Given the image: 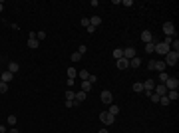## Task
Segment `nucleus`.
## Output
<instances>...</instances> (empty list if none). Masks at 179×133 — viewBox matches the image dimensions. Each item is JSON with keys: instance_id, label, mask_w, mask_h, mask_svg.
Returning a JSON list of instances; mask_svg holds the SVG:
<instances>
[{"instance_id": "22", "label": "nucleus", "mask_w": 179, "mask_h": 133, "mask_svg": "<svg viewBox=\"0 0 179 133\" xmlns=\"http://www.w3.org/2000/svg\"><path fill=\"white\" fill-rule=\"evenodd\" d=\"M80 87H82V91H86V93H88L90 89H92V83H90L88 80H84V82L80 83Z\"/></svg>"}, {"instance_id": "14", "label": "nucleus", "mask_w": 179, "mask_h": 133, "mask_svg": "<svg viewBox=\"0 0 179 133\" xmlns=\"http://www.w3.org/2000/svg\"><path fill=\"white\" fill-rule=\"evenodd\" d=\"M111 58H113L115 62H118V60H122V58H124V50H122V48H115V50L111 52Z\"/></svg>"}, {"instance_id": "44", "label": "nucleus", "mask_w": 179, "mask_h": 133, "mask_svg": "<svg viewBox=\"0 0 179 133\" xmlns=\"http://www.w3.org/2000/svg\"><path fill=\"white\" fill-rule=\"evenodd\" d=\"M2 10H4V6H2V2H0V12H2Z\"/></svg>"}, {"instance_id": "5", "label": "nucleus", "mask_w": 179, "mask_h": 133, "mask_svg": "<svg viewBox=\"0 0 179 133\" xmlns=\"http://www.w3.org/2000/svg\"><path fill=\"white\" fill-rule=\"evenodd\" d=\"M38 46H40V42L36 40V34L30 32V36H28V48H30V50H36Z\"/></svg>"}, {"instance_id": "41", "label": "nucleus", "mask_w": 179, "mask_h": 133, "mask_svg": "<svg viewBox=\"0 0 179 133\" xmlns=\"http://www.w3.org/2000/svg\"><path fill=\"white\" fill-rule=\"evenodd\" d=\"M0 133H8L6 131V125H2V123H0Z\"/></svg>"}, {"instance_id": "32", "label": "nucleus", "mask_w": 179, "mask_h": 133, "mask_svg": "<svg viewBox=\"0 0 179 133\" xmlns=\"http://www.w3.org/2000/svg\"><path fill=\"white\" fill-rule=\"evenodd\" d=\"M80 24H82L84 28H88V26H90V18H82V20H80Z\"/></svg>"}, {"instance_id": "20", "label": "nucleus", "mask_w": 179, "mask_h": 133, "mask_svg": "<svg viewBox=\"0 0 179 133\" xmlns=\"http://www.w3.org/2000/svg\"><path fill=\"white\" fill-rule=\"evenodd\" d=\"M165 62H163V60H155V70H157V72H165Z\"/></svg>"}, {"instance_id": "11", "label": "nucleus", "mask_w": 179, "mask_h": 133, "mask_svg": "<svg viewBox=\"0 0 179 133\" xmlns=\"http://www.w3.org/2000/svg\"><path fill=\"white\" fill-rule=\"evenodd\" d=\"M12 76H14V74H10L8 70H4V72L0 74V80H2L4 83H10V80H12Z\"/></svg>"}, {"instance_id": "35", "label": "nucleus", "mask_w": 179, "mask_h": 133, "mask_svg": "<svg viewBox=\"0 0 179 133\" xmlns=\"http://www.w3.org/2000/svg\"><path fill=\"white\" fill-rule=\"evenodd\" d=\"M74 105H78L76 100H66V107H74Z\"/></svg>"}, {"instance_id": "36", "label": "nucleus", "mask_w": 179, "mask_h": 133, "mask_svg": "<svg viewBox=\"0 0 179 133\" xmlns=\"http://www.w3.org/2000/svg\"><path fill=\"white\" fill-rule=\"evenodd\" d=\"M86 50H88V46H86V44H82V46H80V50H78V54H82V56H84Z\"/></svg>"}, {"instance_id": "1", "label": "nucleus", "mask_w": 179, "mask_h": 133, "mask_svg": "<svg viewBox=\"0 0 179 133\" xmlns=\"http://www.w3.org/2000/svg\"><path fill=\"white\" fill-rule=\"evenodd\" d=\"M163 62H165V66H175L179 62V52H167Z\"/></svg>"}, {"instance_id": "45", "label": "nucleus", "mask_w": 179, "mask_h": 133, "mask_svg": "<svg viewBox=\"0 0 179 133\" xmlns=\"http://www.w3.org/2000/svg\"><path fill=\"white\" fill-rule=\"evenodd\" d=\"M0 82H2V80H0Z\"/></svg>"}, {"instance_id": "10", "label": "nucleus", "mask_w": 179, "mask_h": 133, "mask_svg": "<svg viewBox=\"0 0 179 133\" xmlns=\"http://www.w3.org/2000/svg\"><path fill=\"white\" fill-rule=\"evenodd\" d=\"M141 40L145 42V44H149V42H153V34L149 32V30H143V32H141Z\"/></svg>"}, {"instance_id": "7", "label": "nucleus", "mask_w": 179, "mask_h": 133, "mask_svg": "<svg viewBox=\"0 0 179 133\" xmlns=\"http://www.w3.org/2000/svg\"><path fill=\"white\" fill-rule=\"evenodd\" d=\"M163 85L167 87V91H169V89H177V85H179V80H177V78H169V80H167V82L163 83Z\"/></svg>"}, {"instance_id": "39", "label": "nucleus", "mask_w": 179, "mask_h": 133, "mask_svg": "<svg viewBox=\"0 0 179 133\" xmlns=\"http://www.w3.org/2000/svg\"><path fill=\"white\" fill-rule=\"evenodd\" d=\"M124 6H133V0H122Z\"/></svg>"}, {"instance_id": "26", "label": "nucleus", "mask_w": 179, "mask_h": 133, "mask_svg": "<svg viewBox=\"0 0 179 133\" xmlns=\"http://www.w3.org/2000/svg\"><path fill=\"white\" fill-rule=\"evenodd\" d=\"M167 80H169V74H167V72H159V82L165 83Z\"/></svg>"}, {"instance_id": "19", "label": "nucleus", "mask_w": 179, "mask_h": 133, "mask_svg": "<svg viewBox=\"0 0 179 133\" xmlns=\"http://www.w3.org/2000/svg\"><path fill=\"white\" fill-rule=\"evenodd\" d=\"M100 24H102V18H100V16H92V18H90V26H94V28H98Z\"/></svg>"}, {"instance_id": "31", "label": "nucleus", "mask_w": 179, "mask_h": 133, "mask_svg": "<svg viewBox=\"0 0 179 133\" xmlns=\"http://www.w3.org/2000/svg\"><path fill=\"white\" fill-rule=\"evenodd\" d=\"M6 91H8V83L0 82V93H6Z\"/></svg>"}, {"instance_id": "23", "label": "nucleus", "mask_w": 179, "mask_h": 133, "mask_svg": "<svg viewBox=\"0 0 179 133\" xmlns=\"http://www.w3.org/2000/svg\"><path fill=\"white\" fill-rule=\"evenodd\" d=\"M6 123H8L10 127H14V125H16V115H8L6 117Z\"/></svg>"}, {"instance_id": "3", "label": "nucleus", "mask_w": 179, "mask_h": 133, "mask_svg": "<svg viewBox=\"0 0 179 133\" xmlns=\"http://www.w3.org/2000/svg\"><path fill=\"white\" fill-rule=\"evenodd\" d=\"M100 121H102V123H104V125H111V123H113V121H115V117L113 115H109V113H107V111H102V113H100Z\"/></svg>"}, {"instance_id": "21", "label": "nucleus", "mask_w": 179, "mask_h": 133, "mask_svg": "<svg viewBox=\"0 0 179 133\" xmlns=\"http://www.w3.org/2000/svg\"><path fill=\"white\" fill-rule=\"evenodd\" d=\"M139 66H141V60H139L137 56H135L133 60H129V68H133V70H135V68H139Z\"/></svg>"}, {"instance_id": "8", "label": "nucleus", "mask_w": 179, "mask_h": 133, "mask_svg": "<svg viewBox=\"0 0 179 133\" xmlns=\"http://www.w3.org/2000/svg\"><path fill=\"white\" fill-rule=\"evenodd\" d=\"M135 56H137V52H135V48H131V46L124 50V58H125V60H133Z\"/></svg>"}, {"instance_id": "37", "label": "nucleus", "mask_w": 179, "mask_h": 133, "mask_svg": "<svg viewBox=\"0 0 179 133\" xmlns=\"http://www.w3.org/2000/svg\"><path fill=\"white\" fill-rule=\"evenodd\" d=\"M147 70H155V60H149L147 62Z\"/></svg>"}, {"instance_id": "25", "label": "nucleus", "mask_w": 179, "mask_h": 133, "mask_svg": "<svg viewBox=\"0 0 179 133\" xmlns=\"http://www.w3.org/2000/svg\"><path fill=\"white\" fill-rule=\"evenodd\" d=\"M76 76H78V70H76V68H68V78L76 80Z\"/></svg>"}, {"instance_id": "4", "label": "nucleus", "mask_w": 179, "mask_h": 133, "mask_svg": "<svg viewBox=\"0 0 179 133\" xmlns=\"http://www.w3.org/2000/svg\"><path fill=\"white\" fill-rule=\"evenodd\" d=\"M155 52L161 54V56H165L167 52H171V48H169L167 44H163V42H157V44H155Z\"/></svg>"}, {"instance_id": "34", "label": "nucleus", "mask_w": 179, "mask_h": 133, "mask_svg": "<svg viewBox=\"0 0 179 133\" xmlns=\"http://www.w3.org/2000/svg\"><path fill=\"white\" fill-rule=\"evenodd\" d=\"M74 98H76V93H74L72 89H68V91H66V100H74Z\"/></svg>"}, {"instance_id": "15", "label": "nucleus", "mask_w": 179, "mask_h": 133, "mask_svg": "<svg viewBox=\"0 0 179 133\" xmlns=\"http://www.w3.org/2000/svg\"><path fill=\"white\" fill-rule=\"evenodd\" d=\"M86 98H88V93L80 89V91L76 93V98H74V100H76V103H82V101H86Z\"/></svg>"}, {"instance_id": "30", "label": "nucleus", "mask_w": 179, "mask_h": 133, "mask_svg": "<svg viewBox=\"0 0 179 133\" xmlns=\"http://www.w3.org/2000/svg\"><path fill=\"white\" fill-rule=\"evenodd\" d=\"M159 103H161V105H169L171 101L167 100V95H161V98H159Z\"/></svg>"}, {"instance_id": "18", "label": "nucleus", "mask_w": 179, "mask_h": 133, "mask_svg": "<svg viewBox=\"0 0 179 133\" xmlns=\"http://www.w3.org/2000/svg\"><path fill=\"white\" fill-rule=\"evenodd\" d=\"M18 70H20V64H18V62H10V64H8V72H10V74H16Z\"/></svg>"}, {"instance_id": "33", "label": "nucleus", "mask_w": 179, "mask_h": 133, "mask_svg": "<svg viewBox=\"0 0 179 133\" xmlns=\"http://www.w3.org/2000/svg\"><path fill=\"white\" fill-rule=\"evenodd\" d=\"M46 38V32H36V40L40 42V40H44Z\"/></svg>"}, {"instance_id": "6", "label": "nucleus", "mask_w": 179, "mask_h": 133, "mask_svg": "<svg viewBox=\"0 0 179 133\" xmlns=\"http://www.w3.org/2000/svg\"><path fill=\"white\" fill-rule=\"evenodd\" d=\"M100 100L109 105V103L113 101V95H111V91H109V89H104V91H102V95H100Z\"/></svg>"}, {"instance_id": "17", "label": "nucleus", "mask_w": 179, "mask_h": 133, "mask_svg": "<svg viewBox=\"0 0 179 133\" xmlns=\"http://www.w3.org/2000/svg\"><path fill=\"white\" fill-rule=\"evenodd\" d=\"M107 113L115 117L118 113H120V105H115V103H109V109H107Z\"/></svg>"}, {"instance_id": "28", "label": "nucleus", "mask_w": 179, "mask_h": 133, "mask_svg": "<svg viewBox=\"0 0 179 133\" xmlns=\"http://www.w3.org/2000/svg\"><path fill=\"white\" fill-rule=\"evenodd\" d=\"M90 78V72H86V70H80V80L84 82V80H88Z\"/></svg>"}, {"instance_id": "27", "label": "nucleus", "mask_w": 179, "mask_h": 133, "mask_svg": "<svg viewBox=\"0 0 179 133\" xmlns=\"http://www.w3.org/2000/svg\"><path fill=\"white\" fill-rule=\"evenodd\" d=\"M133 91L141 93V91H143V83H141V82H135V83H133Z\"/></svg>"}, {"instance_id": "16", "label": "nucleus", "mask_w": 179, "mask_h": 133, "mask_svg": "<svg viewBox=\"0 0 179 133\" xmlns=\"http://www.w3.org/2000/svg\"><path fill=\"white\" fill-rule=\"evenodd\" d=\"M153 93H157V95H165V93H167V87H165V85H163V83H159V85H155V91H153Z\"/></svg>"}, {"instance_id": "29", "label": "nucleus", "mask_w": 179, "mask_h": 133, "mask_svg": "<svg viewBox=\"0 0 179 133\" xmlns=\"http://www.w3.org/2000/svg\"><path fill=\"white\" fill-rule=\"evenodd\" d=\"M80 60H82V54H78V52H76V54H72V62H74V64H76V62H80Z\"/></svg>"}, {"instance_id": "43", "label": "nucleus", "mask_w": 179, "mask_h": 133, "mask_svg": "<svg viewBox=\"0 0 179 133\" xmlns=\"http://www.w3.org/2000/svg\"><path fill=\"white\" fill-rule=\"evenodd\" d=\"M98 133H109V131H107L106 127H104V129H100V131H98Z\"/></svg>"}, {"instance_id": "9", "label": "nucleus", "mask_w": 179, "mask_h": 133, "mask_svg": "<svg viewBox=\"0 0 179 133\" xmlns=\"http://www.w3.org/2000/svg\"><path fill=\"white\" fill-rule=\"evenodd\" d=\"M141 83H143V91H147V93L155 89V82H153V80H145V82H141Z\"/></svg>"}, {"instance_id": "12", "label": "nucleus", "mask_w": 179, "mask_h": 133, "mask_svg": "<svg viewBox=\"0 0 179 133\" xmlns=\"http://www.w3.org/2000/svg\"><path fill=\"white\" fill-rule=\"evenodd\" d=\"M165 95H167V100H169V101H177V100H179L177 89H169V91H167Z\"/></svg>"}, {"instance_id": "2", "label": "nucleus", "mask_w": 179, "mask_h": 133, "mask_svg": "<svg viewBox=\"0 0 179 133\" xmlns=\"http://www.w3.org/2000/svg\"><path fill=\"white\" fill-rule=\"evenodd\" d=\"M163 34L169 36V38H175V24L173 22H165L163 24Z\"/></svg>"}, {"instance_id": "13", "label": "nucleus", "mask_w": 179, "mask_h": 133, "mask_svg": "<svg viewBox=\"0 0 179 133\" xmlns=\"http://www.w3.org/2000/svg\"><path fill=\"white\" fill-rule=\"evenodd\" d=\"M115 66L120 68V70H127V68H129V60L122 58V60H118V62H115Z\"/></svg>"}, {"instance_id": "42", "label": "nucleus", "mask_w": 179, "mask_h": 133, "mask_svg": "<svg viewBox=\"0 0 179 133\" xmlns=\"http://www.w3.org/2000/svg\"><path fill=\"white\" fill-rule=\"evenodd\" d=\"M8 133H18V129H16V127H12V129H10Z\"/></svg>"}, {"instance_id": "40", "label": "nucleus", "mask_w": 179, "mask_h": 133, "mask_svg": "<svg viewBox=\"0 0 179 133\" xmlns=\"http://www.w3.org/2000/svg\"><path fill=\"white\" fill-rule=\"evenodd\" d=\"M86 30H88V34H94V32H96V28H94V26H88Z\"/></svg>"}, {"instance_id": "24", "label": "nucleus", "mask_w": 179, "mask_h": 133, "mask_svg": "<svg viewBox=\"0 0 179 133\" xmlns=\"http://www.w3.org/2000/svg\"><path fill=\"white\" fill-rule=\"evenodd\" d=\"M145 52H147V54H153V52H155V44H153V42L145 44Z\"/></svg>"}, {"instance_id": "38", "label": "nucleus", "mask_w": 179, "mask_h": 133, "mask_svg": "<svg viewBox=\"0 0 179 133\" xmlns=\"http://www.w3.org/2000/svg\"><path fill=\"white\" fill-rule=\"evenodd\" d=\"M88 82L92 83V85H94V83L98 82V78H96V76H94V74H90V78H88Z\"/></svg>"}]
</instances>
